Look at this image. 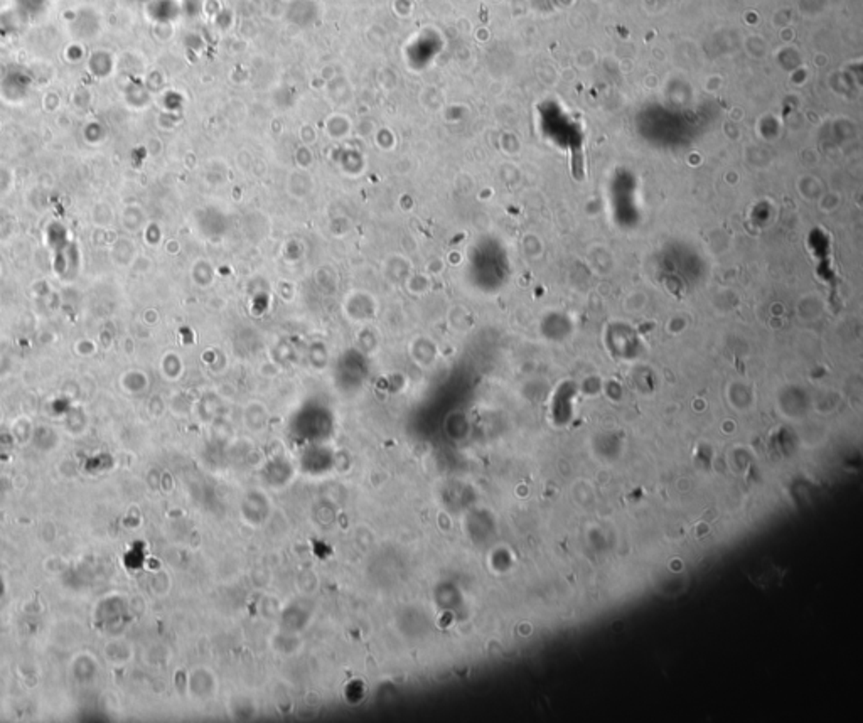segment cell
Segmentation results:
<instances>
[{
    "label": "cell",
    "mask_w": 863,
    "mask_h": 723,
    "mask_svg": "<svg viewBox=\"0 0 863 723\" xmlns=\"http://www.w3.org/2000/svg\"><path fill=\"white\" fill-rule=\"evenodd\" d=\"M764 568L762 570L761 561L756 563V568H754V573H749L750 580H752V584H756L757 587L762 589H770L772 585H777L781 582V570L777 568V566H774L770 563V560H764Z\"/></svg>",
    "instance_id": "6da1fadb"
}]
</instances>
